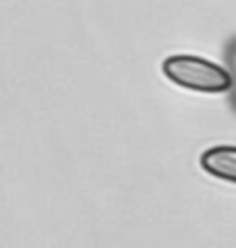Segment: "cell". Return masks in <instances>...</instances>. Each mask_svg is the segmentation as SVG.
<instances>
[{
    "mask_svg": "<svg viewBox=\"0 0 236 248\" xmlns=\"http://www.w3.org/2000/svg\"><path fill=\"white\" fill-rule=\"evenodd\" d=\"M162 73L178 87L199 93H226L232 85L226 68L193 54H172L162 62Z\"/></svg>",
    "mask_w": 236,
    "mask_h": 248,
    "instance_id": "1",
    "label": "cell"
},
{
    "mask_svg": "<svg viewBox=\"0 0 236 248\" xmlns=\"http://www.w3.org/2000/svg\"><path fill=\"white\" fill-rule=\"evenodd\" d=\"M201 168L209 176L236 184V147L216 145L201 155Z\"/></svg>",
    "mask_w": 236,
    "mask_h": 248,
    "instance_id": "2",
    "label": "cell"
}]
</instances>
